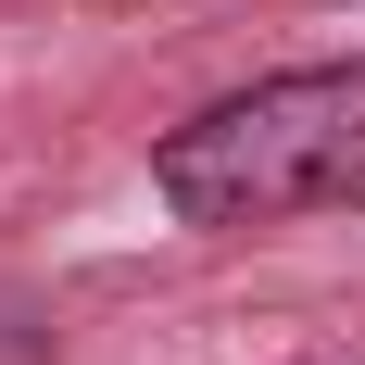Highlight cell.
<instances>
[{
  "mask_svg": "<svg viewBox=\"0 0 365 365\" xmlns=\"http://www.w3.org/2000/svg\"><path fill=\"white\" fill-rule=\"evenodd\" d=\"M151 202L202 240L365 202V63H277L151 139Z\"/></svg>",
  "mask_w": 365,
  "mask_h": 365,
  "instance_id": "1",
  "label": "cell"
}]
</instances>
